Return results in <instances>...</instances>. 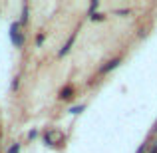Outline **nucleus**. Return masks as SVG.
Listing matches in <instances>:
<instances>
[{"label":"nucleus","mask_w":157,"mask_h":153,"mask_svg":"<svg viewBox=\"0 0 157 153\" xmlns=\"http://www.w3.org/2000/svg\"><path fill=\"white\" fill-rule=\"evenodd\" d=\"M20 20L18 22H12V26H10V40H12V44H14L16 48H22L24 46V34L20 32Z\"/></svg>","instance_id":"f257e3e1"},{"label":"nucleus","mask_w":157,"mask_h":153,"mask_svg":"<svg viewBox=\"0 0 157 153\" xmlns=\"http://www.w3.org/2000/svg\"><path fill=\"white\" fill-rule=\"evenodd\" d=\"M149 147H151V141H143L141 145H139V149L135 151V153H147V151H149Z\"/></svg>","instance_id":"423d86ee"},{"label":"nucleus","mask_w":157,"mask_h":153,"mask_svg":"<svg viewBox=\"0 0 157 153\" xmlns=\"http://www.w3.org/2000/svg\"><path fill=\"white\" fill-rule=\"evenodd\" d=\"M115 14H119V16H127V14H129V8H119Z\"/></svg>","instance_id":"4468645a"},{"label":"nucleus","mask_w":157,"mask_h":153,"mask_svg":"<svg viewBox=\"0 0 157 153\" xmlns=\"http://www.w3.org/2000/svg\"><path fill=\"white\" fill-rule=\"evenodd\" d=\"M74 42H76V32H74V34H72V36H70V38H68V42H66L64 46H62V50L58 52V56H60V58H62V56H66V54H68L70 50H72Z\"/></svg>","instance_id":"39448f33"},{"label":"nucleus","mask_w":157,"mask_h":153,"mask_svg":"<svg viewBox=\"0 0 157 153\" xmlns=\"http://www.w3.org/2000/svg\"><path fill=\"white\" fill-rule=\"evenodd\" d=\"M147 153H157V143H151V147H149Z\"/></svg>","instance_id":"dca6fc26"},{"label":"nucleus","mask_w":157,"mask_h":153,"mask_svg":"<svg viewBox=\"0 0 157 153\" xmlns=\"http://www.w3.org/2000/svg\"><path fill=\"white\" fill-rule=\"evenodd\" d=\"M0 141H2V131H0Z\"/></svg>","instance_id":"f3484780"},{"label":"nucleus","mask_w":157,"mask_h":153,"mask_svg":"<svg viewBox=\"0 0 157 153\" xmlns=\"http://www.w3.org/2000/svg\"><path fill=\"white\" fill-rule=\"evenodd\" d=\"M44 40H46V34H38L36 36V46H42Z\"/></svg>","instance_id":"ddd939ff"},{"label":"nucleus","mask_w":157,"mask_h":153,"mask_svg":"<svg viewBox=\"0 0 157 153\" xmlns=\"http://www.w3.org/2000/svg\"><path fill=\"white\" fill-rule=\"evenodd\" d=\"M121 62H123V58H121V56H115V58H111V60H107L105 64H104V66L100 68V74H101V76H105V74H109L111 70H115V68H117L119 64H121Z\"/></svg>","instance_id":"f03ea898"},{"label":"nucleus","mask_w":157,"mask_h":153,"mask_svg":"<svg viewBox=\"0 0 157 153\" xmlns=\"http://www.w3.org/2000/svg\"><path fill=\"white\" fill-rule=\"evenodd\" d=\"M10 88H12V92H16V90L20 88V78H18V76H16L14 80H12V86H10Z\"/></svg>","instance_id":"f8f14e48"},{"label":"nucleus","mask_w":157,"mask_h":153,"mask_svg":"<svg viewBox=\"0 0 157 153\" xmlns=\"http://www.w3.org/2000/svg\"><path fill=\"white\" fill-rule=\"evenodd\" d=\"M84 109H86V105H84V103H82V105H74L72 109H70V113H72V115H78V113H82Z\"/></svg>","instance_id":"1a4fd4ad"},{"label":"nucleus","mask_w":157,"mask_h":153,"mask_svg":"<svg viewBox=\"0 0 157 153\" xmlns=\"http://www.w3.org/2000/svg\"><path fill=\"white\" fill-rule=\"evenodd\" d=\"M20 149H22V145H20V143H12V145L8 147L6 153H20Z\"/></svg>","instance_id":"9d476101"},{"label":"nucleus","mask_w":157,"mask_h":153,"mask_svg":"<svg viewBox=\"0 0 157 153\" xmlns=\"http://www.w3.org/2000/svg\"><path fill=\"white\" fill-rule=\"evenodd\" d=\"M90 20H92V22H104L105 16H104V14H100V12H96V14L90 16Z\"/></svg>","instance_id":"6e6552de"},{"label":"nucleus","mask_w":157,"mask_h":153,"mask_svg":"<svg viewBox=\"0 0 157 153\" xmlns=\"http://www.w3.org/2000/svg\"><path fill=\"white\" fill-rule=\"evenodd\" d=\"M28 22V4L22 6V18H20V24H26Z\"/></svg>","instance_id":"0eeeda50"},{"label":"nucleus","mask_w":157,"mask_h":153,"mask_svg":"<svg viewBox=\"0 0 157 153\" xmlns=\"http://www.w3.org/2000/svg\"><path fill=\"white\" fill-rule=\"evenodd\" d=\"M56 137L58 139H62V133L60 131H56V129H48L46 133H44V143H46V145H56Z\"/></svg>","instance_id":"20e7f679"},{"label":"nucleus","mask_w":157,"mask_h":153,"mask_svg":"<svg viewBox=\"0 0 157 153\" xmlns=\"http://www.w3.org/2000/svg\"><path fill=\"white\" fill-rule=\"evenodd\" d=\"M74 96H76V88H74V86H70V84L64 86V88L58 92V100H62V101H70Z\"/></svg>","instance_id":"7ed1b4c3"},{"label":"nucleus","mask_w":157,"mask_h":153,"mask_svg":"<svg viewBox=\"0 0 157 153\" xmlns=\"http://www.w3.org/2000/svg\"><path fill=\"white\" fill-rule=\"evenodd\" d=\"M36 137H38V131H36V129H32L30 133H28V139H36Z\"/></svg>","instance_id":"2eb2a0df"},{"label":"nucleus","mask_w":157,"mask_h":153,"mask_svg":"<svg viewBox=\"0 0 157 153\" xmlns=\"http://www.w3.org/2000/svg\"><path fill=\"white\" fill-rule=\"evenodd\" d=\"M98 8H100V0H94V2L90 4V16H92V14H96V10H98Z\"/></svg>","instance_id":"9b49d317"}]
</instances>
